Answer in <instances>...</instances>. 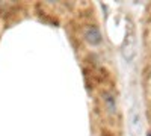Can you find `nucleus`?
<instances>
[{
    "mask_svg": "<svg viewBox=\"0 0 151 136\" xmlns=\"http://www.w3.org/2000/svg\"><path fill=\"white\" fill-rule=\"evenodd\" d=\"M85 38H86V41L89 42V44L97 45V44L101 42V33H100V30H98L95 26H91L89 29L86 30V33H85Z\"/></svg>",
    "mask_w": 151,
    "mask_h": 136,
    "instance_id": "1",
    "label": "nucleus"
},
{
    "mask_svg": "<svg viewBox=\"0 0 151 136\" xmlns=\"http://www.w3.org/2000/svg\"><path fill=\"white\" fill-rule=\"evenodd\" d=\"M147 136H151V132H150V133H147Z\"/></svg>",
    "mask_w": 151,
    "mask_h": 136,
    "instance_id": "2",
    "label": "nucleus"
}]
</instances>
